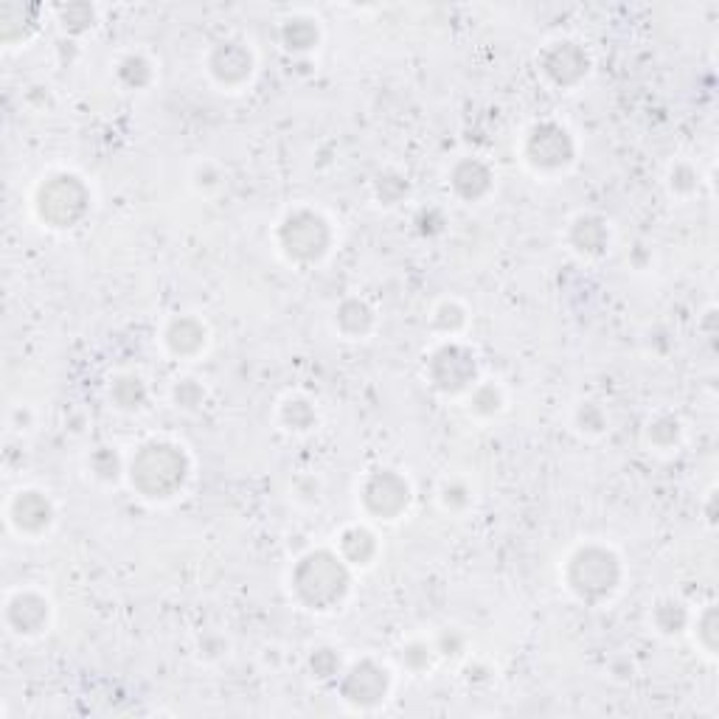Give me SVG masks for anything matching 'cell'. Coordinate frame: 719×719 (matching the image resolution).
<instances>
[{"mask_svg": "<svg viewBox=\"0 0 719 719\" xmlns=\"http://www.w3.org/2000/svg\"><path fill=\"white\" fill-rule=\"evenodd\" d=\"M543 71L559 88H573L587 76V54L571 40L554 43L551 48H545Z\"/></svg>", "mask_w": 719, "mask_h": 719, "instance_id": "30bf717a", "label": "cell"}, {"mask_svg": "<svg viewBox=\"0 0 719 719\" xmlns=\"http://www.w3.org/2000/svg\"><path fill=\"white\" fill-rule=\"evenodd\" d=\"M467 323V312L458 307V304H441L439 312H436V326L444 329V332H458L461 326Z\"/></svg>", "mask_w": 719, "mask_h": 719, "instance_id": "603a6c76", "label": "cell"}, {"mask_svg": "<svg viewBox=\"0 0 719 719\" xmlns=\"http://www.w3.org/2000/svg\"><path fill=\"white\" fill-rule=\"evenodd\" d=\"M281 248L295 262H318L329 250L332 234L323 217L312 211H295L281 225Z\"/></svg>", "mask_w": 719, "mask_h": 719, "instance_id": "5b68a950", "label": "cell"}, {"mask_svg": "<svg viewBox=\"0 0 719 719\" xmlns=\"http://www.w3.org/2000/svg\"><path fill=\"white\" fill-rule=\"evenodd\" d=\"M9 624L20 635H34L48 624V602L40 599L37 593H17L9 602Z\"/></svg>", "mask_w": 719, "mask_h": 719, "instance_id": "4fadbf2b", "label": "cell"}, {"mask_svg": "<svg viewBox=\"0 0 719 719\" xmlns=\"http://www.w3.org/2000/svg\"><path fill=\"white\" fill-rule=\"evenodd\" d=\"M579 425H582V427L593 425V427H590V433H599V430L604 427L602 411H599L596 405H585V408L579 411Z\"/></svg>", "mask_w": 719, "mask_h": 719, "instance_id": "83f0119b", "label": "cell"}, {"mask_svg": "<svg viewBox=\"0 0 719 719\" xmlns=\"http://www.w3.org/2000/svg\"><path fill=\"white\" fill-rule=\"evenodd\" d=\"M166 346L177 357H194L206 349V326L194 318H177L166 332Z\"/></svg>", "mask_w": 719, "mask_h": 719, "instance_id": "5bb4252c", "label": "cell"}, {"mask_svg": "<svg viewBox=\"0 0 719 719\" xmlns=\"http://www.w3.org/2000/svg\"><path fill=\"white\" fill-rule=\"evenodd\" d=\"M402 658H405V663L408 666H413V661L419 658V669H425V666H430V658H433V649L427 644H411L405 652H402Z\"/></svg>", "mask_w": 719, "mask_h": 719, "instance_id": "484cf974", "label": "cell"}, {"mask_svg": "<svg viewBox=\"0 0 719 719\" xmlns=\"http://www.w3.org/2000/svg\"><path fill=\"white\" fill-rule=\"evenodd\" d=\"M312 672L321 680H329V677H335L340 672V658L332 649H318L312 655Z\"/></svg>", "mask_w": 719, "mask_h": 719, "instance_id": "cb8c5ba5", "label": "cell"}, {"mask_svg": "<svg viewBox=\"0 0 719 719\" xmlns=\"http://www.w3.org/2000/svg\"><path fill=\"white\" fill-rule=\"evenodd\" d=\"M621 579V565L613 551L602 545H587L579 548L568 565V585L582 599V602H602L618 587Z\"/></svg>", "mask_w": 719, "mask_h": 719, "instance_id": "3957f363", "label": "cell"}, {"mask_svg": "<svg viewBox=\"0 0 719 719\" xmlns=\"http://www.w3.org/2000/svg\"><path fill=\"white\" fill-rule=\"evenodd\" d=\"M175 399L180 408H197L203 402V388L194 380H183L175 388Z\"/></svg>", "mask_w": 719, "mask_h": 719, "instance_id": "d4e9b609", "label": "cell"}, {"mask_svg": "<svg viewBox=\"0 0 719 719\" xmlns=\"http://www.w3.org/2000/svg\"><path fill=\"white\" fill-rule=\"evenodd\" d=\"M54 509L40 492H20L12 503V523L20 534H40L51 526Z\"/></svg>", "mask_w": 719, "mask_h": 719, "instance_id": "7c38bea8", "label": "cell"}, {"mask_svg": "<svg viewBox=\"0 0 719 719\" xmlns=\"http://www.w3.org/2000/svg\"><path fill=\"white\" fill-rule=\"evenodd\" d=\"M284 422L290 425V430H309L315 425V411L309 408V402L304 399H287L284 402Z\"/></svg>", "mask_w": 719, "mask_h": 719, "instance_id": "ffe728a7", "label": "cell"}, {"mask_svg": "<svg viewBox=\"0 0 719 719\" xmlns=\"http://www.w3.org/2000/svg\"><path fill=\"white\" fill-rule=\"evenodd\" d=\"M363 503H366V509L374 517L397 520L399 514L408 509V503H411V486H408L405 478H399L397 472H374L366 481V489H363Z\"/></svg>", "mask_w": 719, "mask_h": 719, "instance_id": "52a82bcc", "label": "cell"}, {"mask_svg": "<svg viewBox=\"0 0 719 719\" xmlns=\"http://www.w3.org/2000/svg\"><path fill=\"white\" fill-rule=\"evenodd\" d=\"M340 551H343V557L349 559L352 565H368V562L374 559V554H377V540H374V534L368 529L354 526V529L343 531Z\"/></svg>", "mask_w": 719, "mask_h": 719, "instance_id": "e0dca14e", "label": "cell"}, {"mask_svg": "<svg viewBox=\"0 0 719 719\" xmlns=\"http://www.w3.org/2000/svg\"><path fill=\"white\" fill-rule=\"evenodd\" d=\"M90 194L74 175H54L37 194V211L51 228H71L88 211Z\"/></svg>", "mask_w": 719, "mask_h": 719, "instance_id": "277c9868", "label": "cell"}, {"mask_svg": "<svg viewBox=\"0 0 719 719\" xmlns=\"http://www.w3.org/2000/svg\"><path fill=\"white\" fill-rule=\"evenodd\" d=\"M284 43L290 51H309L318 43V26L307 20V17H293L284 26Z\"/></svg>", "mask_w": 719, "mask_h": 719, "instance_id": "d6986e66", "label": "cell"}, {"mask_svg": "<svg viewBox=\"0 0 719 719\" xmlns=\"http://www.w3.org/2000/svg\"><path fill=\"white\" fill-rule=\"evenodd\" d=\"M385 694H388V672L374 661H363L352 666L346 680H343V697L349 703L360 705V708L382 703Z\"/></svg>", "mask_w": 719, "mask_h": 719, "instance_id": "9c48e42d", "label": "cell"}, {"mask_svg": "<svg viewBox=\"0 0 719 719\" xmlns=\"http://www.w3.org/2000/svg\"><path fill=\"white\" fill-rule=\"evenodd\" d=\"M500 391L495 385H481V388H475V394H472V411L478 413V416H492V413L500 411Z\"/></svg>", "mask_w": 719, "mask_h": 719, "instance_id": "44dd1931", "label": "cell"}, {"mask_svg": "<svg viewBox=\"0 0 719 719\" xmlns=\"http://www.w3.org/2000/svg\"><path fill=\"white\" fill-rule=\"evenodd\" d=\"M298 599L312 610H332L349 593L346 565L329 551H315L298 562L293 576Z\"/></svg>", "mask_w": 719, "mask_h": 719, "instance_id": "7a4b0ae2", "label": "cell"}, {"mask_svg": "<svg viewBox=\"0 0 719 719\" xmlns=\"http://www.w3.org/2000/svg\"><path fill=\"white\" fill-rule=\"evenodd\" d=\"M149 62L144 57H127L121 62V79L127 82V85H133V88H141L144 82H149Z\"/></svg>", "mask_w": 719, "mask_h": 719, "instance_id": "7402d4cb", "label": "cell"}, {"mask_svg": "<svg viewBox=\"0 0 719 719\" xmlns=\"http://www.w3.org/2000/svg\"><path fill=\"white\" fill-rule=\"evenodd\" d=\"M208 65H211L214 79L228 85V88H239L253 74V57H250L248 48L239 43L217 45L211 59H208Z\"/></svg>", "mask_w": 719, "mask_h": 719, "instance_id": "8fae6325", "label": "cell"}, {"mask_svg": "<svg viewBox=\"0 0 719 719\" xmlns=\"http://www.w3.org/2000/svg\"><path fill=\"white\" fill-rule=\"evenodd\" d=\"M338 326L340 332H346L349 338H363L368 329L374 326V312L368 309V304L352 298V301H346L338 309Z\"/></svg>", "mask_w": 719, "mask_h": 719, "instance_id": "ac0fdd59", "label": "cell"}, {"mask_svg": "<svg viewBox=\"0 0 719 719\" xmlns=\"http://www.w3.org/2000/svg\"><path fill=\"white\" fill-rule=\"evenodd\" d=\"M610 242V231L599 217H579L573 225V245L582 250V253H602Z\"/></svg>", "mask_w": 719, "mask_h": 719, "instance_id": "2e32d148", "label": "cell"}, {"mask_svg": "<svg viewBox=\"0 0 719 719\" xmlns=\"http://www.w3.org/2000/svg\"><path fill=\"white\" fill-rule=\"evenodd\" d=\"M672 189L675 191L697 189V175L691 172L689 166H677L675 172H672Z\"/></svg>", "mask_w": 719, "mask_h": 719, "instance_id": "4316f807", "label": "cell"}, {"mask_svg": "<svg viewBox=\"0 0 719 719\" xmlns=\"http://www.w3.org/2000/svg\"><path fill=\"white\" fill-rule=\"evenodd\" d=\"M526 158L540 172H557L573 161V141L559 124H537L526 141Z\"/></svg>", "mask_w": 719, "mask_h": 719, "instance_id": "8992f818", "label": "cell"}, {"mask_svg": "<svg viewBox=\"0 0 719 719\" xmlns=\"http://www.w3.org/2000/svg\"><path fill=\"white\" fill-rule=\"evenodd\" d=\"M130 475L147 498H172L189 478V458L175 444L152 441L133 458Z\"/></svg>", "mask_w": 719, "mask_h": 719, "instance_id": "6da1fadb", "label": "cell"}, {"mask_svg": "<svg viewBox=\"0 0 719 719\" xmlns=\"http://www.w3.org/2000/svg\"><path fill=\"white\" fill-rule=\"evenodd\" d=\"M492 186V175L481 161H461L453 169V189L464 200H478L484 197Z\"/></svg>", "mask_w": 719, "mask_h": 719, "instance_id": "9a60e30c", "label": "cell"}, {"mask_svg": "<svg viewBox=\"0 0 719 719\" xmlns=\"http://www.w3.org/2000/svg\"><path fill=\"white\" fill-rule=\"evenodd\" d=\"M430 377L439 391L458 394L475 380V357L461 346H444L430 360Z\"/></svg>", "mask_w": 719, "mask_h": 719, "instance_id": "ba28073f", "label": "cell"}]
</instances>
